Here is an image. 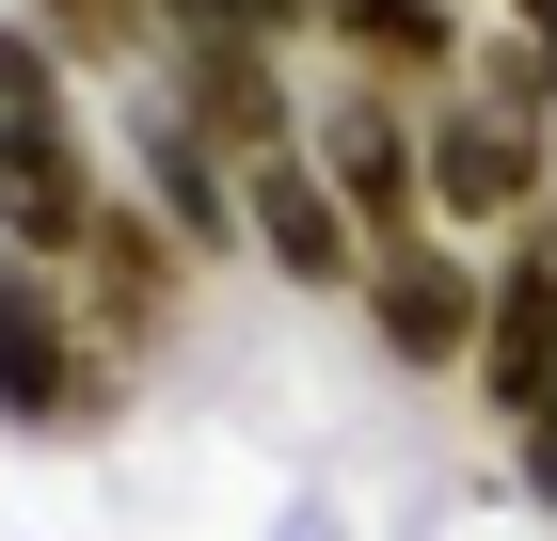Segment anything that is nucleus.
Returning <instances> with one entry per match:
<instances>
[{"instance_id":"13","label":"nucleus","mask_w":557,"mask_h":541,"mask_svg":"<svg viewBox=\"0 0 557 541\" xmlns=\"http://www.w3.org/2000/svg\"><path fill=\"white\" fill-rule=\"evenodd\" d=\"M0 127H81V96H64V48H48L33 16H0Z\"/></svg>"},{"instance_id":"10","label":"nucleus","mask_w":557,"mask_h":541,"mask_svg":"<svg viewBox=\"0 0 557 541\" xmlns=\"http://www.w3.org/2000/svg\"><path fill=\"white\" fill-rule=\"evenodd\" d=\"M319 48H335L350 81L414 96V112H430V96L478 64V48H462V0H335V16H319Z\"/></svg>"},{"instance_id":"11","label":"nucleus","mask_w":557,"mask_h":541,"mask_svg":"<svg viewBox=\"0 0 557 541\" xmlns=\"http://www.w3.org/2000/svg\"><path fill=\"white\" fill-rule=\"evenodd\" d=\"M144 208H160L175 239H191V271L256 239V208H239V175H223V160H208V144H191L175 112H144Z\"/></svg>"},{"instance_id":"3","label":"nucleus","mask_w":557,"mask_h":541,"mask_svg":"<svg viewBox=\"0 0 557 541\" xmlns=\"http://www.w3.org/2000/svg\"><path fill=\"white\" fill-rule=\"evenodd\" d=\"M542 192H557V127L494 112V96H430V223L446 239H525Z\"/></svg>"},{"instance_id":"5","label":"nucleus","mask_w":557,"mask_h":541,"mask_svg":"<svg viewBox=\"0 0 557 541\" xmlns=\"http://www.w3.org/2000/svg\"><path fill=\"white\" fill-rule=\"evenodd\" d=\"M64 287H81L96 351H112V367H144V351H175V334H191V239H175L144 192H112V223H96V255L64 271Z\"/></svg>"},{"instance_id":"15","label":"nucleus","mask_w":557,"mask_h":541,"mask_svg":"<svg viewBox=\"0 0 557 541\" xmlns=\"http://www.w3.org/2000/svg\"><path fill=\"white\" fill-rule=\"evenodd\" d=\"M510 446H525V494H542V509H557V398H542V415H525V430H510Z\"/></svg>"},{"instance_id":"4","label":"nucleus","mask_w":557,"mask_h":541,"mask_svg":"<svg viewBox=\"0 0 557 541\" xmlns=\"http://www.w3.org/2000/svg\"><path fill=\"white\" fill-rule=\"evenodd\" d=\"M160 112L208 144L223 175H271V160H302V81H287V48H160Z\"/></svg>"},{"instance_id":"9","label":"nucleus","mask_w":557,"mask_h":541,"mask_svg":"<svg viewBox=\"0 0 557 541\" xmlns=\"http://www.w3.org/2000/svg\"><path fill=\"white\" fill-rule=\"evenodd\" d=\"M239 208H256V255L287 271V287H319V303H367V239H350V208H335V175H319V160H271V175H239Z\"/></svg>"},{"instance_id":"7","label":"nucleus","mask_w":557,"mask_h":541,"mask_svg":"<svg viewBox=\"0 0 557 541\" xmlns=\"http://www.w3.org/2000/svg\"><path fill=\"white\" fill-rule=\"evenodd\" d=\"M96 223H112V175H96L81 127H0V255L33 271H81Z\"/></svg>"},{"instance_id":"12","label":"nucleus","mask_w":557,"mask_h":541,"mask_svg":"<svg viewBox=\"0 0 557 541\" xmlns=\"http://www.w3.org/2000/svg\"><path fill=\"white\" fill-rule=\"evenodd\" d=\"M16 16H33L64 64H144V48H160V16H144V0H16Z\"/></svg>"},{"instance_id":"18","label":"nucleus","mask_w":557,"mask_h":541,"mask_svg":"<svg viewBox=\"0 0 557 541\" xmlns=\"http://www.w3.org/2000/svg\"><path fill=\"white\" fill-rule=\"evenodd\" d=\"M510 33H557V0H510Z\"/></svg>"},{"instance_id":"16","label":"nucleus","mask_w":557,"mask_h":541,"mask_svg":"<svg viewBox=\"0 0 557 541\" xmlns=\"http://www.w3.org/2000/svg\"><path fill=\"white\" fill-rule=\"evenodd\" d=\"M319 16H335V0H256V33H271V48H302Z\"/></svg>"},{"instance_id":"2","label":"nucleus","mask_w":557,"mask_h":541,"mask_svg":"<svg viewBox=\"0 0 557 541\" xmlns=\"http://www.w3.org/2000/svg\"><path fill=\"white\" fill-rule=\"evenodd\" d=\"M0 415L16 430H112L128 415V367L96 351L81 287L33 271V255H0Z\"/></svg>"},{"instance_id":"6","label":"nucleus","mask_w":557,"mask_h":541,"mask_svg":"<svg viewBox=\"0 0 557 541\" xmlns=\"http://www.w3.org/2000/svg\"><path fill=\"white\" fill-rule=\"evenodd\" d=\"M478 319H494V255H462V239H414V255L367 271V334H383V367H414V382L478 367Z\"/></svg>"},{"instance_id":"17","label":"nucleus","mask_w":557,"mask_h":541,"mask_svg":"<svg viewBox=\"0 0 557 541\" xmlns=\"http://www.w3.org/2000/svg\"><path fill=\"white\" fill-rule=\"evenodd\" d=\"M525 255H542V271H557V192H542V208H525Z\"/></svg>"},{"instance_id":"8","label":"nucleus","mask_w":557,"mask_h":541,"mask_svg":"<svg viewBox=\"0 0 557 541\" xmlns=\"http://www.w3.org/2000/svg\"><path fill=\"white\" fill-rule=\"evenodd\" d=\"M478 415H494V430H525V415H542V398H557V271H542V255H525V239H494V319H478Z\"/></svg>"},{"instance_id":"14","label":"nucleus","mask_w":557,"mask_h":541,"mask_svg":"<svg viewBox=\"0 0 557 541\" xmlns=\"http://www.w3.org/2000/svg\"><path fill=\"white\" fill-rule=\"evenodd\" d=\"M462 96H494V112H525V127H557V33H494L462 64Z\"/></svg>"},{"instance_id":"1","label":"nucleus","mask_w":557,"mask_h":541,"mask_svg":"<svg viewBox=\"0 0 557 541\" xmlns=\"http://www.w3.org/2000/svg\"><path fill=\"white\" fill-rule=\"evenodd\" d=\"M302 160L335 175V208H350V239H367V271L414 255V239H446V223H430V112H414V96L335 81V96H319V127H302Z\"/></svg>"}]
</instances>
